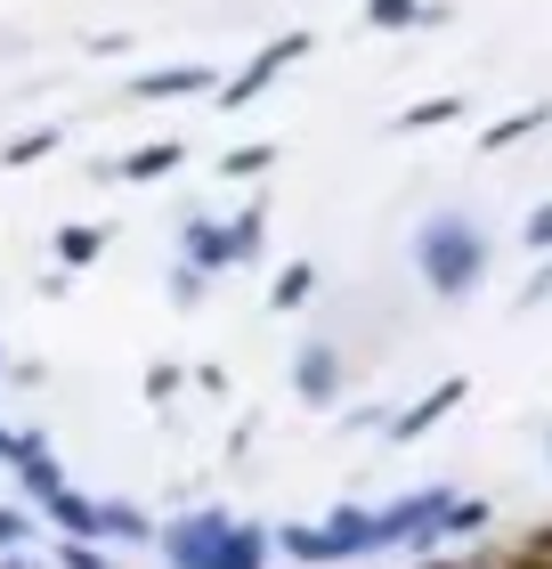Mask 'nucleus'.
Here are the masks:
<instances>
[{"mask_svg":"<svg viewBox=\"0 0 552 569\" xmlns=\"http://www.w3.org/2000/svg\"><path fill=\"white\" fill-rule=\"evenodd\" d=\"M309 399H333V382H341V367H333V350H309V367L293 375Z\"/></svg>","mask_w":552,"mask_h":569,"instance_id":"10","label":"nucleus"},{"mask_svg":"<svg viewBox=\"0 0 552 569\" xmlns=\"http://www.w3.org/2000/svg\"><path fill=\"white\" fill-rule=\"evenodd\" d=\"M293 58H309V33H284V41H269V49H260V58H252L244 73H228V82H212V90H220V98H212V107H228V114H235V107H252V98H260V90H269V82H277V73H284V66H293Z\"/></svg>","mask_w":552,"mask_h":569,"instance_id":"2","label":"nucleus"},{"mask_svg":"<svg viewBox=\"0 0 552 569\" xmlns=\"http://www.w3.org/2000/svg\"><path fill=\"white\" fill-rule=\"evenodd\" d=\"M455 399H463V382H439L431 399H414L407 416H399V439H423V431H431V423H439V416H446V407H455Z\"/></svg>","mask_w":552,"mask_h":569,"instance_id":"5","label":"nucleus"},{"mask_svg":"<svg viewBox=\"0 0 552 569\" xmlns=\"http://www.w3.org/2000/svg\"><path fill=\"white\" fill-rule=\"evenodd\" d=\"M423 569H455V561H423Z\"/></svg>","mask_w":552,"mask_h":569,"instance_id":"17","label":"nucleus"},{"mask_svg":"<svg viewBox=\"0 0 552 569\" xmlns=\"http://www.w3.org/2000/svg\"><path fill=\"white\" fill-rule=\"evenodd\" d=\"M212 82H220L212 66H163V73H139L130 98H179V90H212Z\"/></svg>","mask_w":552,"mask_h":569,"instance_id":"3","label":"nucleus"},{"mask_svg":"<svg viewBox=\"0 0 552 569\" xmlns=\"http://www.w3.org/2000/svg\"><path fill=\"white\" fill-rule=\"evenodd\" d=\"M203 569H260V529L220 537V561H203Z\"/></svg>","mask_w":552,"mask_h":569,"instance_id":"7","label":"nucleus"},{"mask_svg":"<svg viewBox=\"0 0 552 569\" xmlns=\"http://www.w3.org/2000/svg\"><path fill=\"white\" fill-rule=\"evenodd\" d=\"M269 163H277V147H269V139H252V147H228V163H220V171H228V179H260Z\"/></svg>","mask_w":552,"mask_h":569,"instance_id":"9","label":"nucleus"},{"mask_svg":"<svg viewBox=\"0 0 552 569\" xmlns=\"http://www.w3.org/2000/svg\"><path fill=\"white\" fill-rule=\"evenodd\" d=\"M463 114V98H431V107H407L399 114V131H439V122H455Z\"/></svg>","mask_w":552,"mask_h":569,"instance_id":"12","label":"nucleus"},{"mask_svg":"<svg viewBox=\"0 0 552 569\" xmlns=\"http://www.w3.org/2000/svg\"><path fill=\"white\" fill-rule=\"evenodd\" d=\"M520 237H529L536 252H552V203H536V212H529V228H520Z\"/></svg>","mask_w":552,"mask_h":569,"instance_id":"14","label":"nucleus"},{"mask_svg":"<svg viewBox=\"0 0 552 569\" xmlns=\"http://www.w3.org/2000/svg\"><path fill=\"white\" fill-rule=\"evenodd\" d=\"M179 163H188V147H179V139H154V147H139V154L114 163V171H122V179H163V171H179Z\"/></svg>","mask_w":552,"mask_h":569,"instance_id":"4","label":"nucleus"},{"mask_svg":"<svg viewBox=\"0 0 552 569\" xmlns=\"http://www.w3.org/2000/svg\"><path fill=\"white\" fill-rule=\"evenodd\" d=\"M536 546H544V553H552V529H536Z\"/></svg>","mask_w":552,"mask_h":569,"instance_id":"16","label":"nucleus"},{"mask_svg":"<svg viewBox=\"0 0 552 569\" xmlns=\"http://www.w3.org/2000/svg\"><path fill=\"white\" fill-rule=\"evenodd\" d=\"M423 269H431V284H439L446 301H463L471 277H480V237H471L463 220H439L431 237H423Z\"/></svg>","mask_w":552,"mask_h":569,"instance_id":"1","label":"nucleus"},{"mask_svg":"<svg viewBox=\"0 0 552 569\" xmlns=\"http://www.w3.org/2000/svg\"><path fill=\"white\" fill-rule=\"evenodd\" d=\"M544 122H552V107H529V114H512V122H488L480 147H488V154H495V147H520L529 131H544Z\"/></svg>","mask_w":552,"mask_h":569,"instance_id":"6","label":"nucleus"},{"mask_svg":"<svg viewBox=\"0 0 552 569\" xmlns=\"http://www.w3.org/2000/svg\"><path fill=\"white\" fill-rule=\"evenodd\" d=\"M423 17H446V9H423V0H365V24H423Z\"/></svg>","mask_w":552,"mask_h":569,"instance_id":"8","label":"nucleus"},{"mask_svg":"<svg viewBox=\"0 0 552 569\" xmlns=\"http://www.w3.org/2000/svg\"><path fill=\"white\" fill-rule=\"evenodd\" d=\"M512 569H552V553H544V546H536V537H529V546H520V553H512Z\"/></svg>","mask_w":552,"mask_h":569,"instance_id":"15","label":"nucleus"},{"mask_svg":"<svg viewBox=\"0 0 552 569\" xmlns=\"http://www.w3.org/2000/svg\"><path fill=\"white\" fill-rule=\"evenodd\" d=\"M58 252H66L73 269H82V261H98V252H107V228H66V237H58Z\"/></svg>","mask_w":552,"mask_h":569,"instance_id":"13","label":"nucleus"},{"mask_svg":"<svg viewBox=\"0 0 552 569\" xmlns=\"http://www.w3.org/2000/svg\"><path fill=\"white\" fill-rule=\"evenodd\" d=\"M309 284H318V269L293 261V269H277V293H269V301H277V309H301V301H309Z\"/></svg>","mask_w":552,"mask_h":569,"instance_id":"11","label":"nucleus"}]
</instances>
